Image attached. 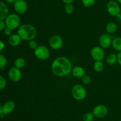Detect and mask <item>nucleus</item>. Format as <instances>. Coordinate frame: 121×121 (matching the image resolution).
<instances>
[{
    "instance_id": "1",
    "label": "nucleus",
    "mask_w": 121,
    "mask_h": 121,
    "mask_svg": "<svg viewBox=\"0 0 121 121\" xmlns=\"http://www.w3.org/2000/svg\"><path fill=\"white\" fill-rule=\"evenodd\" d=\"M51 68L54 75L63 77L72 72V63L66 57L59 56L53 60Z\"/></svg>"
},
{
    "instance_id": "2",
    "label": "nucleus",
    "mask_w": 121,
    "mask_h": 121,
    "mask_svg": "<svg viewBox=\"0 0 121 121\" xmlns=\"http://www.w3.org/2000/svg\"><path fill=\"white\" fill-rule=\"evenodd\" d=\"M17 34L21 37V40L30 41L34 40L36 37L37 32L36 28L33 26L28 24H24L19 27Z\"/></svg>"
},
{
    "instance_id": "3",
    "label": "nucleus",
    "mask_w": 121,
    "mask_h": 121,
    "mask_svg": "<svg viewBox=\"0 0 121 121\" xmlns=\"http://www.w3.org/2000/svg\"><path fill=\"white\" fill-rule=\"evenodd\" d=\"M72 94L74 99L78 101H81L86 98L87 93L86 89L83 85L78 84L72 87Z\"/></svg>"
},
{
    "instance_id": "4",
    "label": "nucleus",
    "mask_w": 121,
    "mask_h": 121,
    "mask_svg": "<svg viewBox=\"0 0 121 121\" xmlns=\"http://www.w3.org/2000/svg\"><path fill=\"white\" fill-rule=\"evenodd\" d=\"M6 27L13 30L19 27L21 23V19L18 15L16 14H11L8 15L5 20Z\"/></svg>"
},
{
    "instance_id": "5",
    "label": "nucleus",
    "mask_w": 121,
    "mask_h": 121,
    "mask_svg": "<svg viewBox=\"0 0 121 121\" xmlns=\"http://www.w3.org/2000/svg\"><path fill=\"white\" fill-rule=\"evenodd\" d=\"M34 55L37 59L41 60H45L50 56L49 49L44 45H39L34 50Z\"/></svg>"
},
{
    "instance_id": "6",
    "label": "nucleus",
    "mask_w": 121,
    "mask_h": 121,
    "mask_svg": "<svg viewBox=\"0 0 121 121\" xmlns=\"http://www.w3.org/2000/svg\"><path fill=\"white\" fill-rule=\"evenodd\" d=\"M106 9L110 15L116 17L121 13V8L117 1L111 0L106 4Z\"/></svg>"
},
{
    "instance_id": "7",
    "label": "nucleus",
    "mask_w": 121,
    "mask_h": 121,
    "mask_svg": "<svg viewBox=\"0 0 121 121\" xmlns=\"http://www.w3.org/2000/svg\"><path fill=\"white\" fill-rule=\"evenodd\" d=\"M91 56L95 61L102 60L105 58V51L100 46H95L92 49L91 52Z\"/></svg>"
},
{
    "instance_id": "8",
    "label": "nucleus",
    "mask_w": 121,
    "mask_h": 121,
    "mask_svg": "<svg viewBox=\"0 0 121 121\" xmlns=\"http://www.w3.org/2000/svg\"><path fill=\"white\" fill-rule=\"evenodd\" d=\"M92 113L94 115L95 117L103 118L105 117L108 113V109L106 106L104 104H99L95 107Z\"/></svg>"
},
{
    "instance_id": "9",
    "label": "nucleus",
    "mask_w": 121,
    "mask_h": 121,
    "mask_svg": "<svg viewBox=\"0 0 121 121\" xmlns=\"http://www.w3.org/2000/svg\"><path fill=\"white\" fill-rule=\"evenodd\" d=\"M49 45L53 49L58 50L61 48L63 45V39L60 36L54 35L49 39Z\"/></svg>"
},
{
    "instance_id": "10",
    "label": "nucleus",
    "mask_w": 121,
    "mask_h": 121,
    "mask_svg": "<svg viewBox=\"0 0 121 121\" xmlns=\"http://www.w3.org/2000/svg\"><path fill=\"white\" fill-rule=\"evenodd\" d=\"M14 8L18 14H25L28 8L27 2L25 0H16L14 4Z\"/></svg>"
},
{
    "instance_id": "11",
    "label": "nucleus",
    "mask_w": 121,
    "mask_h": 121,
    "mask_svg": "<svg viewBox=\"0 0 121 121\" xmlns=\"http://www.w3.org/2000/svg\"><path fill=\"white\" fill-rule=\"evenodd\" d=\"M112 39L110 34L104 33L99 38V45L102 48H108L112 45Z\"/></svg>"
},
{
    "instance_id": "12",
    "label": "nucleus",
    "mask_w": 121,
    "mask_h": 121,
    "mask_svg": "<svg viewBox=\"0 0 121 121\" xmlns=\"http://www.w3.org/2000/svg\"><path fill=\"white\" fill-rule=\"evenodd\" d=\"M8 77L11 81L18 82L21 78V72L20 69L16 67H12L8 71Z\"/></svg>"
},
{
    "instance_id": "13",
    "label": "nucleus",
    "mask_w": 121,
    "mask_h": 121,
    "mask_svg": "<svg viewBox=\"0 0 121 121\" xmlns=\"http://www.w3.org/2000/svg\"><path fill=\"white\" fill-rule=\"evenodd\" d=\"M71 72L73 77L77 78H82L85 75V70L83 68L80 66H77L73 68Z\"/></svg>"
},
{
    "instance_id": "14",
    "label": "nucleus",
    "mask_w": 121,
    "mask_h": 121,
    "mask_svg": "<svg viewBox=\"0 0 121 121\" xmlns=\"http://www.w3.org/2000/svg\"><path fill=\"white\" fill-rule=\"evenodd\" d=\"M21 39L18 34H14L9 36L8 39V43L9 45L13 47L18 46L21 43Z\"/></svg>"
},
{
    "instance_id": "15",
    "label": "nucleus",
    "mask_w": 121,
    "mask_h": 121,
    "mask_svg": "<svg viewBox=\"0 0 121 121\" xmlns=\"http://www.w3.org/2000/svg\"><path fill=\"white\" fill-rule=\"evenodd\" d=\"M9 13L8 7L4 2L0 1V20H4L8 17Z\"/></svg>"
},
{
    "instance_id": "16",
    "label": "nucleus",
    "mask_w": 121,
    "mask_h": 121,
    "mask_svg": "<svg viewBox=\"0 0 121 121\" xmlns=\"http://www.w3.org/2000/svg\"><path fill=\"white\" fill-rule=\"evenodd\" d=\"M2 106H3L4 115H8L11 113L15 109V103L13 101H8L5 102Z\"/></svg>"
},
{
    "instance_id": "17",
    "label": "nucleus",
    "mask_w": 121,
    "mask_h": 121,
    "mask_svg": "<svg viewBox=\"0 0 121 121\" xmlns=\"http://www.w3.org/2000/svg\"><path fill=\"white\" fill-rule=\"evenodd\" d=\"M118 62V56L115 53H111L106 58V63L109 65H113Z\"/></svg>"
},
{
    "instance_id": "18",
    "label": "nucleus",
    "mask_w": 121,
    "mask_h": 121,
    "mask_svg": "<svg viewBox=\"0 0 121 121\" xmlns=\"http://www.w3.org/2000/svg\"><path fill=\"white\" fill-rule=\"evenodd\" d=\"M112 46L113 48L116 51L118 52L121 51V37H118L115 38L112 40Z\"/></svg>"
},
{
    "instance_id": "19",
    "label": "nucleus",
    "mask_w": 121,
    "mask_h": 121,
    "mask_svg": "<svg viewBox=\"0 0 121 121\" xmlns=\"http://www.w3.org/2000/svg\"><path fill=\"white\" fill-rule=\"evenodd\" d=\"M117 30V25L115 23L110 22L106 26V31L108 34H113Z\"/></svg>"
},
{
    "instance_id": "20",
    "label": "nucleus",
    "mask_w": 121,
    "mask_h": 121,
    "mask_svg": "<svg viewBox=\"0 0 121 121\" xmlns=\"http://www.w3.org/2000/svg\"><path fill=\"white\" fill-rule=\"evenodd\" d=\"M104 65L102 60L95 61L93 65V69L97 72H100L104 70Z\"/></svg>"
},
{
    "instance_id": "21",
    "label": "nucleus",
    "mask_w": 121,
    "mask_h": 121,
    "mask_svg": "<svg viewBox=\"0 0 121 121\" xmlns=\"http://www.w3.org/2000/svg\"><path fill=\"white\" fill-rule=\"evenodd\" d=\"M25 64H26V61L25 59L23 58H18L15 59V62H14V65L15 67L17 68L18 69H21L24 66Z\"/></svg>"
},
{
    "instance_id": "22",
    "label": "nucleus",
    "mask_w": 121,
    "mask_h": 121,
    "mask_svg": "<svg viewBox=\"0 0 121 121\" xmlns=\"http://www.w3.org/2000/svg\"><path fill=\"white\" fill-rule=\"evenodd\" d=\"M65 13L67 14H72L74 12V5L72 4H65V7H64Z\"/></svg>"
},
{
    "instance_id": "23",
    "label": "nucleus",
    "mask_w": 121,
    "mask_h": 121,
    "mask_svg": "<svg viewBox=\"0 0 121 121\" xmlns=\"http://www.w3.org/2000/svg\"><path fill=\"white\" fill-rule=\"evenodd\" d=\"M94 115L92 112H87L84 115L83 120V121H93L94 119Z\"/></svg>"
},
{
    "instance_id": "24",
    "label": "nucleus",
    "mask_w": 121,
    "mask_h": 121,
    "mask_svg": "<svg viewBox=\"0 0 121 121\" xmlns=\"http://www.w3.org/2000/svg\"><path fill=\"white\" fill-rule=\"evenodd\" d=\"M83 5L85 7H91L95 3V0H81Z\"/></svg>"
},
{
    "instance_id": "25",
    "label": "nucleus",
    "mask_w": 121,
    "mask_h": 121,
    "mask_svg": "<svg viewBox=\"0 0 121 121\" xmlns=\"http://www.w3.org/2000/svg\"><path fill=\"white\" fill-rule=\"evenodd\" d=\"M7 59L2 54H0V68L2 69L7 64Z\"/></svg>"
},
{
    "instance_id": "26",
    "label": "nucleus",
    "mask_w": 121,
    "mask_h": 121,
    "mask_svg": "<svg viewBox=\"0 0 121 121\" xmlns=\"http://www.w3.org/2000/svg\"><path fill=\"white\" fill-rule=\"evenodd\" d=\"M82 83L84 84H85V85H88V84H89L91 83L92 79H91V77L89 75L85 74L82 78Z\"/></svg>"
},
{
    "instance_id": "27",
    "label": "nucleus",
    "mask_w": 121,
    "mask_h": 121,
    "mask_svg": "<svg viewBox=\"0 0 121 121\" xmlns=\"http://www.w3.org/2000/svg\"><path fill=\"white\" fill-rule=\"evenodd\" d=\"M28 46H29L30 48L31 49L35 50L37 47L39 46V45H38L37 42L36 41H35L34 40H32L29 41V43H28Z\"/></svg>"
},
{
    "instance_id": "28",
    "label": "nucleus",
    "mask_w": 121,
    "mask_h": 121,
    "mask_svg": "<svg viewBox=\"0 0 121 121\" xmlns=\"http://www.w3.org/2000/svg\"><path fill=\"white\" fill-rule=\"evenodd\" d=\"M7 83L5 79V78L1 75H0V90H3L5 88Z\"/></svg>"
},
{
    "instance_id": "29",
    "label": "nucleus",
    "mask_w": 121,
    "mask_h": 121,
    "mask_svg": "<svg viewBox=\"0 0 121 121\" xmlns=\"http://www.w3.org/2000/svg\"><path fill=\"white\" fill-rule=\"evenodd\" d=\"M6 27V24L5 21L4 20H0V31H2L4 30Z\"/></svg>"
},
{
    "instance_id": "30",
    "label": "nucleus",
    "mask_w": 121,
    "mask_h": 121,
    "mask_svg": "<svg viewBox=\"0 0 121 121\" xmlns=\"http://www.w3.org/2000/svg\"><path fill=\"white\" fill-rule=\"evenodd\" d=\"M12 30L10 29L9 28L6 27L4 29V34L7 36H11V34Z\"/></svg>"
},
{
    "instance_id": "31",
    "label": "nucleus",
    "mask_w": 121,
    "mask_h": 121,
    "mask_svg": "<svg viewBox=\"0 0 121 121\" xmlns=\"http://www.w3.org/2000/svg\"><path fill=\"white\" fill-rule=\"evenodd\" d=\"M117 56H118V63L121 66V51L118 52V53L117 54Z\"/></svg>"
},
{
    "instance_id": "32",
    "label": "nucleus",
    "mask_w": 121,
    "mask_h": 121,
    "mask_svg": "<svg viewBox=\"0 0 121 121\" xmlns=\"http://www.w3.org/2000/svg\"><path fill=\"white\" fill-rule=\"evenodd\" d=\"M4 115V113L3 110V106L0 104V117H3Z\"/></svg>"
},
{
    "instance_id": "33",
    "label": "nucleus",
    "mask_w": 121,
    "mask_h": 121,
    "mask_svg": "<svg viewBox=\"0 0 121 121\" xmlns=\"http://www.w3.org/2000/svg\"><path fill=\"white\" fill-rule=\"evenodd\" d=\"M116 18H117V21H118L119 23L121 24V13L118 14V15L116 16Z\"/></svg>"
},
{
    "instance_id": "34",
    "label": "nucleus",
    "mask_w": 121,
    "mask_h": 121,
    "mask_svg": "<svg viewBox=\"0 0 121 121\" xmlns=\"http://www.w3.org/2000/svg\"><path fill=\"white\" fill-rule=\"evenodd\" d=\"M74 0H62L63 2L66 4H72Z\"/></svg>"
},
{
    "instance_id": "35",
    "label": "nucleus",
    "mask_w": 121,
    "mask_h": 121,
    "mask_svg": "<svg viewBox=\"0 0 121 121\" xmlns=\"http://www.w3.org/2000/svg\"><path fill=\"white\" fill-rule=\"evenodd\" d=\"M4 47V44L2 41L0 40V52H1L3 50Z\"/></svg>"
},
{
    "instance_id": "36",
    "label": "nucleus",
    "mask_w": 121,
    "mask_h": 121,
    "mask_svg": "<svg viewBox=\"0 0 121 121\" xmlns=\"http://www.w3.org/2000/svg\"><path fill=\"white\" fill-rule=\"evenodd\" d=\"M5 1L8 4H14L16 0H5Z\"/></svg>"
},
{
    "instance_id": "37",
    "label": "nucleus",
    "mask_w": 121,
    "mask_h": 121,
    "mask_svg": "<svg viewBox=\"0 0 121 121\" xmlns=\"http://www.w3.org/2000/svg\"><path fill=\"white\" fill-rule=\"evenodd\" d=\"M117 1H118V3L121 4V0H117Z\"/></svg>"
}]
</instances>
